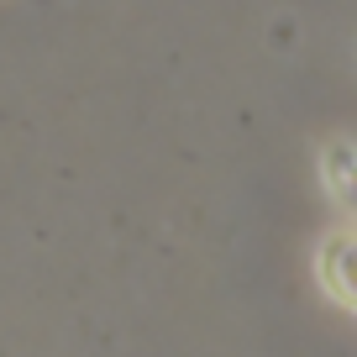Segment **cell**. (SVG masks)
I'll use <instances>...</instances> for the list:
<instances>
[{
	"instance_id": "6da1fadb",
	"label": "cell",
	"mask_w": 357,
	"mask_h": 357,
	"mask_svg": "<svg viewBox=\"0 0 357 357\" xmlns=\"http://www.w3.org/2000/svg\"><path fill=\"white\" fill-rule=\"evenodd\" d=\"M321 279L347 310H357V231H342L321 247Z\"/></svg>"
},
{
	"instance_id": "7a4b0ae2",
	"label": "cell",
	"mask_w": 357,
	"mask_h": 357,
	"mask_svg": "<svg viewBox=\"0 0 357 357\" xmlns=\"http://www.w3.org/2000/svg\"><path fill=\"white\" fill-rule=\"evenodd\" d=\"M326 190H331L347 211H357V142H336L331 153H326Z\"/></svg>"
}]
</instances>
